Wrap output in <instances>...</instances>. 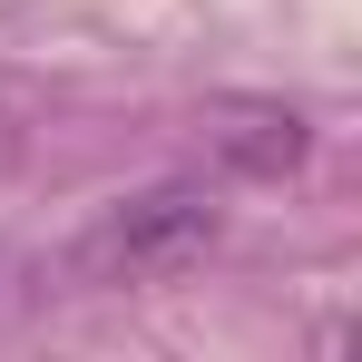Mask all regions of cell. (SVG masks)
I'll use <instances>...</instances> for the list:
<instances>
[{
  "label": "cell",
  "instance_id": "cell-1",
  "mask_svg": "<svg viewBox=\"0 0 362 362\" xmlns=\"http://www.w3.org/2000/svg\"><path fill=\"white\" fill-rule=\"evenodd\" d=\"M206 245H216V206H206L196 186H157V196L118 206L98 235L78 245V264H88L98 284H167V274H186Z\"/></svg>",
  "mask_w": 362,
  "mask_h": 362
}]
</instances>
